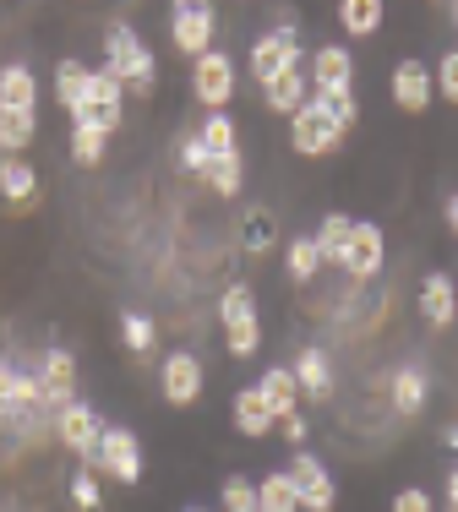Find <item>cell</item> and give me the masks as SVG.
<instances>
[{
	"label": "cell",
	"instance_id": "1",
	"mask_svg": "<svg viewBox=\"0 0 458 512\" xmlns=\"http://www.w3.org/2000/svg\"><path fill=\"white\" fill-rule=\"evenodd\" d=\"M104 71H110L120 88L142 93V99H148L153 82H159V60H153V50L137 39V28H126V22H115V28L104 33Z\"/></svg>",
	"mask_w": 458,
	"mask_h": 512
},
{
	"label": "cell",
	"instance_id": "2",
	"mask_svg": "<svg viewBox=\"0 0 458 512\" xmlns=\"http://www.w3.org/2000/svg\"><path fill=\"white\" fill-rule=\"evenodd\" d=\"M219 322H224V349L229 360H251L262 349V316H257V295L246 284H229L219 295Z\"/></svg>",
	"mask_w": 458,
	"mask_h": 512
},
{
	"label": "cell",
	"instance_id": "3",
	"mask_svg": "<svg viewBox=\"0 0 458 512\" xmlns=\"http://www.w3.org/2000/svg\"><path fill=\"white\" fill-rule=\"evenodd\" d=\"M300 60H306V44H300L295 22H284V28L257 33V44H251V77L268 88V82H279L284 71H300Z\"/></svg>",
	"mask_w": 458,
	"mask_h": 512
},
{
	"label": "cell",
	"instance_id": "4",
	"mask_svg": "<svg viewBox=\"0 0 458 512\" xmlns=\"http://www.w3.org/2000/svg\"><path fill=\"white\" fill-rule=\"evenodd\" d=\"M88 469L110 474V480H120V485H142V442H137V431H126V425H104Z\"/></svg>",
	"mask_w": 458,
	"mask_h": 512
},
{
	"label": "cell",
	"instance_id": "5",
	"mask_svg": "<svg viewBox=\"0 0 458 512\" xmlns=\"http://www.w3.org/2000/svg\"><path fill=\"white\" fill-rule=\"evenodd\" d=\"M120 109H126V88L99 66V71H88V82H82V99H77V109H71V126H77V120H93V126L115 131L120 120H126Z\"/></svg>",
	"mask_w": 458,
	"mask_h": 512
},
{
	"label": "cell",
	"instance_id": "6",
	"mask_svg": "<svg viewBox=\"0 0 458 512\" xmlns=\"http://www.w3.org/2000/svg\"><path fill=\"white\" fill-rule=\"evenodd\" d=\"M240 77H235V60H229L224 50H208L202 60H191V93H197L202 109H229V99H235Z\"/></svg>",
	"mask_w": 458,
	"mask_h": 512
},
{
	"label": "cell",
	"instance_id": "7",
	"mask_svg": "<svg viewBox=\"0 0 458 512\" xmlns=\"http://www.w3.org/2000/svg\"><path fill=\"white\" fill-rule=\"evenodd\" d=\"M213 22H219V11L208 6V0H186V6H175L170 11V44L180 55H191V60H202L213 50Z\"/></svg>",
	"mask_w": 458,
	"mask_h": 512
},
{
	"label": "cell",
	"instance_id": "8",
	"mask_svg": "<svg viewBox=\"0 0 458 512\" xmlns=\"http://www.w3.org/2000/svg\"><path fill=\"white\" fill-rule=\"evenodd\" d=\"M289 480H295L300 512H333V507H339V480L328 474V463H322V458L295 453V458H289Z\"/></svg>",
	"mask_w": 458,
	"mask_h": 512
},
{
	"label": "cell",
	"instance_id": "9",
	"mask_svg": "<svg viewBox=\"0 0 458 512\" xmlns=\"http://www.w3.org/2000/svg\"><path fill=\"white\" fill-rule=\"evenodd\" d=\"M339 142H344V126H333L311 99H306L300 115H289V148H295L300 158H328Z\"/></svg>",
	"mask_w": 458,
	"mask_h": 512
},
{
	"label": "cell",
	"instance_id": "10",
	"mask_svg": "<svg viewBox=\"0 0 458 512\" xmlns=\"http://www.w3.org/2000/svg\"><path fill=\"white\" fill-rule=\"evenodd\" d=\"M388 93H393V104H399L404 115H426L431 99H437V77H431L426 60L404 55L399 66H393V77H388Z\"/></svg>",
	"mask_w": 458,
	"mask_h": 512
},
{
	"label": "cell",
	"instance_id": "11",
	"mask_svg": "<svg viewBox=\"0 0 458 512\" xmlns=\"http://www.w3.org/2000/svg\"><path fill=\"white\" fill-rule=\"evenodd\" d=\"M202 360L191 355V349H175V355H164V371H159V393H164V404H175V409H186V404H197L202 398Z\"/></svg>",
	"mask_w": 458,
	"mask_h": 512
},
{
	"label": "cell",
	"instance_id": "12",
	"mask_svg": "<svg viewBox=\"0 0 458 512\" xmlns=\"http://www.w3.org/2000/svg\"><path fill=\"white\" fill-rule=\"evenodd\" d=\"M382 262H388V235H382L371 218H360L355 235H349V251H344V273L355 278V284H371V278L382 273Z\"/></svg>",
	"mask_w": 458,
	"mask_h": 512
},
{
	"label": "cell",
	"instance_id": "13",
	"mask_svg": "<svg viewBox=\"0 0 458 512\" xmlns=\"http://www.w3.org/2000/svg\"><path fill=\"white\" fill-rule=\"evenodd\" d=\"M99 436H104V425H99V414H93V404H82V398H71L66 409H55V442L66 447V453H82V458H93V447H99Z\"/></svg>",
	"mask_w": 458,
	"mask_h": 512
},
{
	"label": "cell",
	"instance_id": "14",
	"mask_svg": "<svg viewBox=\"0 0 458 512\" xmlns=\"http://www.w3.org/2000/svg\"><path fill=\"white\" fill-rule=\"evenodd\" d=\"M39 387H44V409H66L77 398V355L71 349H50L39 360Z\"/></svg>",
	"mask_w": 458,
	"mask_h": 512
},
{
	"label": "cell",
	"instance_id": "15",
	"mask_svg": "<svg viewBox=\"0 0 458 512\" xmlns=\"http://www.w3.org/2000/svg\"><path fill=\"white\" fill-rule=\"evenodd\" d=\"M420 316H426V327H437V333H448V327H453L458 284L448 273H426V278H420Z\"/></svg>",
	"mask_w": 458,
	"mask_h": 512
},
{
	"label": "cell",
	"instance_id": "16",
	"mask_svg": "<svg viewBox=\"0 0 458 512\" xmlns=\"http://www.w3.org/2000/svg\"><path fill=\"white\" fill-rule=\"evenodd\" d=\"M0 109L6 115H33L39 109V77H33L28 66H0Z\"/></svg>",
	"mask_w": 458,
	"mask_h": 512
},
{
	"label": "cell",
	"instance_id": "17",
	"mask_svg": "<svg viewBox=\"0 0 458 512\" xmlns=\"http://www.w3.org/2000/svg\"><path fill=\"white\" fill-rule=\"evenodd\" d=\"M289 371H295V382H300V393H306V398H317V404H322V398H333V360L322 355L317 344L300 349Z\"/></svg>",
	"mask_w": 458,
	"mask_h": 512
},
{
	"label": "cell",
	"instance_id": "18",
	"mask_svg": "<svg viewBox=\"0 0 458 512\" xmlns=\"http://www.w3.org/2000/svg\"><path fill=\"white\" fill-rule=\"evenodd\" d=\"M426 398H431V376L420 371V365H404V371H393V382H388V404L404 414V420H415L420 409H426Z\"/></svg>",
	"mask_w": 458,
	"mask_h": 512
},
{
	"label": "cell",
	"instance_id": "19",
	"mask_svg": "<svg viewBox=\"0 0 458 512\" xmlns=\"http://www.w3.org/2000/svg\"><path fill=\"white\" fill-rule=\"evenodd\" d=\"M306 77H311V93H317V88H349V77H355V60H349L344 44H317Z\"/></svg>",
	"mask_w": 458,
	"mask_h": 512
},
{
	"label": "cell",
	"instance_id": "20",
	"mask_svg": "<svg viewBox=\"0 0 458 512\" xmlns=\"http://www.w3.org/2000/svg\"><path fill=\"white\" fill-rule=\"evenodd\" d=\"M273 246H279V218H273V207H246L240 213V251L268 256Z\"/></svg>",
	"mask_w": 458,
	"mask_h": 512
},
{
	"label": "cell",
	"instance_id": "21",
	"mask_svg": "<svg viewBox=\"0 0 458 512\" xmlns=\"http://www.w3.org/2000/svg\"><path fill=\"white\" fill-rule=\"evenodd\" d=\"M257 393H262V404L273 409V420H289V414H295V404H300V382H295V371H289V365L262 371Z\"/></svg>",
	"mask_w": 458,
	"mask_h": 512
},
{
	"label": "cell",
	"instance_id": "22",
	"mask_svg": "<svg viewBox=\"0 0 458 512\" xmlns=\"http://www.w3.org/2000/svg\"><path fill=\"white\" fill-rule=\"evenodd\" d=\"M262 99H268L273 115H300L306 99H311V77H306V71H284L279 82H268V88H262Z\"/></svg>",
	"mask_w": 458,
	"mask_h": 512
},
{
	"label": "cell",
	"instance_id": "23",
	"mask_svg": "<svg viewBox=\"0 0 458 512\" xmlns=\"http://www.w3.org/2000/svg\"><path fill=\"white\" fill-rule=\"evenodd\" d=\"M273 425H279V420H273V409H268V404H262L257 387H240V393H235V431L257 442V436H268V431H273Z\"/></svg>",
	"mask_w": 458,
	"mask_h": 512
},
{
	"label": "cell",
	"instance_id": "24",
	"mask_svg": "<svg viewBox=\"0 0 458 512\" xmlns=\"http://www.w3.org/2000/svg\"><path fill=\"white\" fill-rule=\"evenodd\" d=\"M0 197L28 207L33 197H39V175H33L28 158H0Z\"/></svg>",
	"mask_w": 458,
	"mask_h": 512
},
{
	"label": "cell",
	"instance_id": "25",
	"mask_svg": "<svg viewBox=\"0 0 458 512\" xmlns=\"http://www.w3.org/2000/svg\"><path fill=\"white\" fill-rule=\"evenodd\" d=\"M349 235H355V218H344V213H328L322 218V229L311 240H317V251H322V267H344V251H349Z\"/></svg>",
	"mask_w": 458,
	"mask_h": 512
},
{
	"label": "cell",
	"instance_id": "26",
	"mask_svg": "<svg viewBox=\"0 0 458 512\" xmlns=\"http://www.w3.org/2000/svg\"><path fill=\"white\" fill-rule=\"evenodd\" d=\"M382 17H388L382 0H344V6H339V22H344L349 39H371V33L382 28Z\"/></svg>",
	"mask_w": 458,
	"mask_h": 512
},
{
	"label": "cell",
	"instance_id": "27",
	"mask_svg": "<svg viewBox=\"0 0 458 512\" xmlns=\"http://www.w3.org/2000/svg\"><path fill=\"white\" fill-rule=\"evenodd\" d=\"M257 512H300V496H295L289 469L268 474V480H257Z\"/></svg>",
	"mask_w": 458,
	"mask_h": 512
},
{
	"label": "cell",
	"instance_id": "28",
	"mask_svg": "<svg viewBox=\"0 0 458 512\" xmlns=\"http://www.w3.org/2000/svg\"><path fill=\"white\" fill-rule=\"evenodd\" d=\"M104 153H110V131L93 126V120H77V126H71V158H77L82 169H93Z\"/></svg>",
	"mask_w": 458,
	"mask_h": 512
},
{
	"label": "cell",
	"instance_id": "29",
	"mask_svg": "<svg viewBox=\"0 0 458 512\" xmlns=\"http://www.w3.org/2000/svg\"><path fill=\"white\" fill-rule=\"evenodd\" d=\"M284 267H289V278H295V284H311V278L322 273V251H317V240L311 235H295L284 246Z\"/></svg>",
	"mask_w": 458,
	"mask_h": 512
},
{
	"label": "cell",
	"instance_id": "30",
	"mask_svg": "<svg viewBox=\"0 0 458 512\" xmlns=\"http://www.w3.org/2000/svg\"><path fill=\"white\" fill-rule=\"evenodd\" d=\"M197 142L208 148L213 158H229V153H240V131H235V120L229 115H202V131H197Z\"/></svg>",
	"mask_w": 458,
	"mask_h": 512
},
{
	"label": "cell",
	"instance_id": "31",
	"mask_svg": "<svg viewBox=\"0 0 458 512\" xmlns=\"http://www.w3.org/2000/svg\"><path fill=\"white\" fill-rule=\"evenodd\" d=\"M311 104L322 109V115L333 120V126H355V115H360V104H355V88H317L311 93Z\"/></svg>",
	"mask_w": 458,
	"mask_h": 512
},
{
	"label": "cell",
	"instance_id": "32",
	"mask_svg": "<svg viewBox=\"0 0 458 512\" xmlns=\"http://www.w3.org/2000/svg\"><path fill=\"white\" fill-rule=\"evenodd\" d=\"M120 344H126L131 355H148V349L159 344V327H153V316H142V311H120Z\"/></svg>",
	"mask_w": 458,
	"mask_h": 512
},
{
	"label": "cell",
	"instance_id": "33",
	"mask_svg": "<svg viewBox=\"0 0 458 512\" xmlns=\"http://www.w3.org/2000/svg\"><path fill=\"white\" fill-rule=\"evenodd\" d=\"M33 131H39L33 115H6V109H0V158H17L33 142Z\"/></svg>",
	"mask_w": 458,
	"mask_h": 512
},
{
	"label": "cell",
	"instance_id": "34",
	"mask_svg": "<svg viewBox=\"0 0 458 512\" xmlns=\"http://www.w3.org/2000/svg\"><path fill=\"white\" fill-rule=\"evenodd\" d=\"M82 82H88V66H82V60H60V66H55V99L66 104V115L82 99Z\"/></svg>",
	"mask_w": 458,
	"mask_h": 512
},
{
	"label": "cell",
	"instance_id": "35",
	"mask_svg": "<svg viewBox=\"0 0 458 512\" xmlns=\"http://www.w3.org/2000/svg\"><path fill=\"white\" fill-rule=\"evenodd\" d=\"M208 186L219 191V197H240V186H246V164H240V153H229V158H213V169H208Z\"/></svg>",
	"mask_w": 458,
	"mask_h": 512
},
{
	"label": "cell",
	"instance_id": "36",
	"mask_svg": "<svg viewBox=\"0 0 458 512\" xmlns=\"http://www.w3.org/2000/svg\"><path fill=\"white\" fill-rule=\"evenodd\" d=\"M219 502H224V512H257V485L246 474H229L219 485Z\"/></svg>",
	"mask_w": 458,
	"mask_h": 512
},
{
	"label": "cell",
	"instance_id": "37",
	"mask_svg": "<svg viewBox=\"0 0 458 512\" xmlns=\"http://www.w3.org/2000/svg\"><path fill=\"white\" fill-rule=\"evenodd\" d=\"M71 507H77V512H99V507H104L99 474H93V469H77V474H71Z\"/></svg>",
	"mask_w": 458,
	"mask_h": 512
},
{
	"label": "cell",
	"instance_id": "38",
	"mask_svg": "<svg viewBox=\"0 0 458 512\" xmlns=\"http://www.w3.org/2000/svg\"><path fill=\"white\" fill-rule=\"evenodd\" d=\"M431 77H437V99L458 104V50H442V60L431 66Z\"/></svg>",
	"mask_w": 458,
	"mask_h": 512
},
{
	"label": "cell",
	"instance_id": "39",
	"mask_svg": "<svg viewBox=\"0 0 458 512\" xmlns=\"http://www.w3.org/2000/svg\"><path fill=\"white\" fill-rule=\"evenodd\" d=\"M180 169H186V175H197V180H208V169H213V153L202 148L197 137H186V142H180Z\"/></svg>",
	"mask_w": 458,
	"mask_h": 512
},
{
	"label": "cell",
	"instance_id": "40",
	"mask_svg": "<svg viewBox=\"0 0 458 512\" xmlns=\"http://www.w3.org/2000/svg\"><path fill=\"white\" fill-rule=\"evenodd\" d=\"M393 512H437V502H431V491H420V485H404V491L393 496Z\"/></svg>",
	"mask_w": 458,
	"mask_h": 512
},
{
	"label": "cell",
	"instance_id": "41",
	"mask_svg": "<svg viewBox=\"0 0 458 512\" xmlns=\"http://www.w3.org/2000/svg\"><path fill=\"white\" fill-rule=\"evenodd\" d=\"M279 436H284V442H306V436H311V420H300V409L295 414H289V420H279Z\"/></svg>",
	"mask_w": 458,
	"mask_h": 512
},
{
	"label": "cell",
	"instance_id": "42",
	"mask_svg": "<svg viewBox=\"0 0 458 512\" xmlns=\"http://www.w3.org/2000/svg\"><path fill=\"white\" fill-rule=\"evenodd\" d=\"M442 502H448V512H458V463L448 469V485H442Z\"/></svg>",
	"mask_w": 458,
	"mask_h": 512
},
{
	"label": "cell",
	"instance_id": "43",
	"mask_svg": "<svg viewBox=\"0 0 458 512\" xmlns=\"http://www.w3.org/2000/svg\"><path fill=\"white\" fill-rule=\"evenodd\" d=\"M448 229H453V235H458V191H453V197H448Z\"/></svg>",
	"mask_w": 458,
	"mask_h": 512
},
{
	"label": "cell",
	"instance_id": "44",
	"mask_svg": "<svg viewBox=\"0 0 458 512\" xmlns=\"http://www.w3.org/2000/svg\"><path fill=\"white\" fill-rule=\"evenodd\" d=\"M186 512H208V507H186Z\"/></svg>",
	"mask_w": 458,
	"mask_h": 512
}]
</instances>
